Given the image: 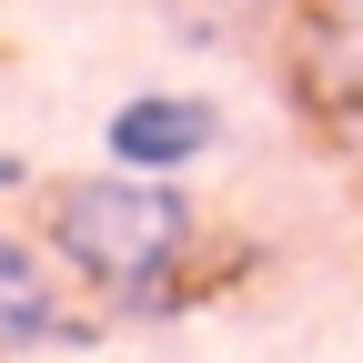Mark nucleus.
Here are the masks:
<instances>
[{"label": "nucleus", "mask_w": 363, "mask_h": 363, "mask_svg": "<svg viewBox=\"0 0 363 363\" xmlns=\"http://www.w3.org/2000/svg\"><path fill=\"white\" fill-rule=\"evenodd\" d=\"M101 152L121 162V172H192V162H212L222 152V101L212 91H131V101H111V121H101Z\"/></svg>", "instance_id": "3"}, {"label": "nucleus", "mask_w": 363, "mask_h": 363, "mask_svg": "<svg viewBox=\"0 0 363 363\" xmlns=\"http://www.w3.org/2000/svg\"><path fill=\"white\" fill-rule=\"evenodd\" d=\"M21 182H30V162H21V152H0V202L21 192Z\"/></svg>", "instance_id": "6"}, {"label": "nucleus", "mask_w": 363, "mask_h": 363, "mask_svg": "<svg viewBox=\"0 0 363 363\" xmlns=\"http://www.w3.org/2000/svg\"><path fill=\"white\" fill-rule=\"evenodd\" d=\"M283 11V0H162V30L192 51H242V40Z\"/></svg>", "instance_id": "5"}, {"label": "nucleus", "mask_w": 363, "mask_h": 363, "mask_svg": "<svg viewBox=\"0 0 363 363\" xmlns=\"http://www.w3.org/2000/svg\"><path fill=\"white\" fill-rule=\"evenodd\" d=\"M283 91L323 142L363 152V0H303L283 30Z\"/></svg>", "instance_id": "2"}, {"label": "nucleus", "mask_w": 363, "mask_h": 363, "mask_svg": "<svg viewBox=\"0 0 363 363\" xmlns=\"http://www.w3.org/2000/svg\"><path fill=\"white\" fill-rule=\"evenodd\" d=\"M40 242L71 262L81 293H101L121 313H162L182 293V262L202 242V212L172 172H71L51 182V212H40Z\"/></svg>", "instance_id": "1"}, {"label": "nucleus", "mask_w": 363, "mask_h": 363, "mask_svg": "<svg viewBox=\"0 0 363 363\" xmlns=\"http://www.w3.org/2000/svg\"><path fill=\"white\" fill-rule=\"evenodd\" d=\"M81 323L61 313V293H51V262H40L21 233H0V363L11 353H40V343H71Z\"/></svg>", "instance_id": "4"}]
</instances>
